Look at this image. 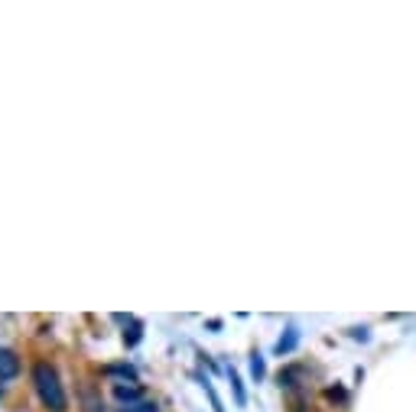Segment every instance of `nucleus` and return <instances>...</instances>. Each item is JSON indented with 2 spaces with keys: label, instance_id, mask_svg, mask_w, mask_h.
<instances>
[{
  "label": "nucleus",
  "instance_id": "f257e3e1",
  "mask_svg": "<svg viewBox=\"0 0 416 412\" xmlns=\"http://www.w3.org/2000/svg\"><path fill=\"white\" fill-rule=\"evenodd\" d=\"M33 386H36V396L39 403L46 406V412H65L69 409V399H65V389H62L59 380V370L46 360H39L33 367Z\"/></svg>",
  "mask_w": 416,
  "mask_h": 412
},
{
  "label": "nucleus",
  "instance_id": "f03ea898",
  "mask_svg": "<svg viewBox=\"0 0 416 412\" xmlns=\"http://www.w3.org/2000/svg\"><path fill=\"white\" fill-rule=\"evenodd\" d=\"M114 399L121 406H133V403H143V389L137 386V383H127V380H121V383H114Z\"/></svg>",
  "mask_w": 416,
  "mask_h": 412
},
{
  "label": "nucleus",
  "instance_id": "7ed1b4c3",
  "mask_svg": "<svg viewBox=\"0 0 416 412\" xmlns=\"http://www.w3.org/2000/svg\"><path fill=\"white\" fill-rule=\"evenodd\" d=\"M20 374V357L10 347H0V380H13Z\"/></svg>",
  "mask_w": 416,
  "mask_h": 412
},
{
  "label": "nucleus",
  "instance_id": "20e7f679",
  "mask_svg": "<svg viewBox=\"0 0 416 412\" xmlns=\"http://www.w3.org/2000/svg\"><path fill=\"white\" fill-rule=\"evenodd\" d=\"M296 344H300V328H296V325H290V328H286V335L277 341L273 354H277V357H283V354H293Z\"/></svg>",
  "mask_w": 416,
  "mask_h": 412
},
{
  "label": "nucleus",
  "instance_id": "39448f33",
  "mask_svg": "<svg viewBox=\"0 0 416 412\" xmlns=\"http://www.w3.org/2000/svg\"><path fill=\"white\" fill-rule=\"evenodd\" d=\"M228 380H231V389H234V403H238V406H247L244 383H241V377H238V370H234V367H228Z\"/></svg>",
  "mask_w": 416,
  "mask_h": 412
},
{
  "label": "nucleus",
  "instance_id": "423d86ee",
  "mask_svg": "<svg viewBox=\"0 0 416 412\" xmlns=\"http://www.w3.org/2000/svg\"><path fill=\"white\" fill-rule=\"evenodd\" d=\"M140 338H143V321L133 318L131 325H127V331H124V344H127V347H133V344H140Z\"/></svg>",
  "mask_w": 416,
  "mask_h": 412
},
{
  "label": "nucleus",
  "instance_id": "0eeeda50",
  "mask_svg": "<svg viewBox=\"0 0 416 412\" xmlns=\"http://www.w3.org/2000/svg\"><path fill=\"white\" fill-rule=\"evenodd\" d=\"M104 374H111V377H124V380H137V370H133L131 364H111L108 370H104Z\"/></svg>",
  "mask_w": 416,
  "mask_h": 412
},
{
  "label": "nucleus",
  "instance_id": "6e6552de",
  "mask_svg": "<svg viewBox=\"0 0 416 412\" xmlns=\"http://www.w3.org/2000/svg\"><path fill=\"white\" fill-rule=\"evenodd\" d=\"M251 377H254V380L257 383H261L263 380V377H267V364H263V357H261V354H251Z\"/></svg>",
  "mask_w": 416,
  "mask_h": 412
},
{
  "label": "nucleus",
  "instance_id": "1a4fd4ad",
  "mask_svg": "<svg viewBox=\"0 0 416 412\" xmlns=\"http://www.w3.org/2000/svg\"><path fill=\"white\" fill-rule=\"evenodd\" d=\"M199 380H202V389L208 393V399H212V409H215V412H224V409H221V399H218L215 386H212V380H208V377H199Z\"/></svg>",
  "mask_w": 416,
  "mask_h": 412
},
{
  "label": "nucleus",
  "instance_id": "9d476101",
  "mask_svg": "<svg viewBox=\"0 0 416 412\" xmlns=\"http://www.w3.org/2000/svg\"><path fill=\"white\" fill-rule=\"evenodd\" d=\"M121 412H160V406L153 399H143V403H133V406H124Z\"/></svg>",
  "mask_w": 416,
  "mask_h": 412
},
{
  "label": "nucleus",
  "instance_id": "9b49d317",
  "mask_svg": "<svg viewBox=\"0 0 416 412\" xmlns=\"http://www.w3.org/2000/svg\"><path fill=\"white\" fill-rule=\"evenodd\" d=\"M4 389H7V386H4V380H0V396H4Z\"/></svg>",
  "mask_w": 416,
  "mask_h": 412
}]
</instances>
